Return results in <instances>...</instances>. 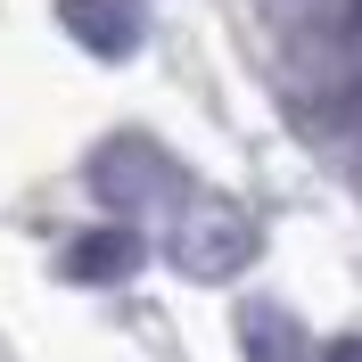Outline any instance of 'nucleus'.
I'll return each instance as SVG.
<instances>
[{
	"mask_svg": "<svg viewBox=\"0 0 362 362\" xmlns=\"http://www.w3.org/2000/svg\"><path fill=\"white\" fill-rule=\"evenodd\" d=\"M165 255H173L189 280H230V272L255 255V223L239 214L230 198H181L173 206V239H165Z\"/></svg>",
	"mask_w": 362,
	"mask_h": 362,
	"instance_id": "f257e3e1",
	"label": "nucleus"
},
{
	"mask_svg": "<svg viewBox=\"0 0 362 362\" xmlns=\"http://www.w3.org/2000/svg\"><path fill=\"white\" fill-rule=\"evenodd\" d=\"M58 17H66L99 58H132V42H140V8L132 0H58Z\"/></svg>",
	"mask_w": 362,
	"mask_h": 362,
	"instance_id": "f03ea898",
	"label": "nucleus"
},
{
	"mask_svg": "<svg viewBox=\"0 0 362 362\" xmlns=\"http://www.w3.org/2000/svg\"><path fill=\"white\" fill-rule=\"evenodd\" d=\"M132 264H140V239H132V230H90V239H74V255H66L74 280H124Z\"/></svg>",
	"mask_w": 362,
	"mask_h": 362,
	"instance_id": "7ed1b4c3",
	"label": "nucleus"
},
{
	"mask_svg": "<svg viewBox=\"0 0 362 362\" xmlns=\"http://www.w3.org/2000/svg\"><path fill=\"white\" fill-rule=\"evenodd\" d=\"M239 338H247L255 362H305V346H296V321L288 313H272V305H255L247 321H239Z\"/></svg>",
	"mask_w": 362,
	"mask_h": 362,
	"instance_id": "20e7f679",
	"label": "nucleus"
},
{
	"mask_svg": "<svg viewBox=\"0 0 362 362\" xmlns=\"http://www.w3.org/2000/svg\"><path fill=\"white\" fill-rule=\"evenodd\" d=\"M321 362H362V329H354V338H338V346H329Z\"/></svg>",
	"mask_w": 362,
	"mask_h": 362,
	"instance_id": "39448f33",
	"label": "nucleus"
}]
</instances>
